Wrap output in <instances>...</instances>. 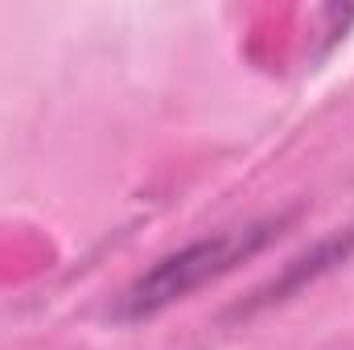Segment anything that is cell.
I'll use <instances>...</instances> for the list:
<instances>
[{"instance_id":"6da1fadb","label":"cell","mask_w":354,"mask_h":350,"mask_svg":"<svg viewBox=\"0 0 354 350\" xmlns=\"http://www.w3.org/2000/svg\"><path fill=\"white\" fill-rule=\"evenodd\" d=\"M297 210H280V214H260V219H248V223H235V227H223L214 235H202V239H189L181 243L177 252L161 256L157 264H149L111 305V317L115 322H145V317H157L165 313L169 305L185 301L189 293H198L202 284L235 272L243 260L260 256L268 243L292 223Z\"/></svg>"},{"instance_id":"7a4b0ae2","label":"cell","mask_w":354,"mask_h":350,"mask_svg":"<svg viewBox=\"0 0 354 350\" xmlns=\"http://www.w3.org/2000/svg\"><path fill=\"white\" fill-rule=\"evenodd\" d=\"M351 256H354V223H346V227H334L330 235H322L313 248L297 252L272 280H264V284H260L248 301H239L227 317H231V322H235V317H256V313H264L272 305H284V301H292L301 288H309V284H317L322 276H330L334 268H342Z\"/></svg>"}]
</instances>
